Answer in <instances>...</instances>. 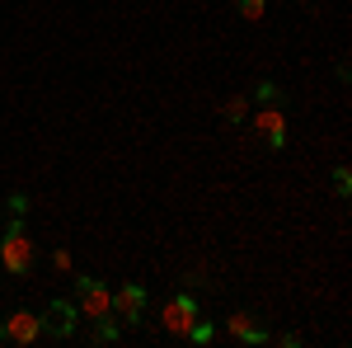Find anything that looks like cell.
<instances>
[{
  "label": "cell",
  "instance_id": "6da1fadb",
  "mask_svg": "<svg viewBox=\"0 0 352 348\" xmlns=\"http://www.w3.org/2000/svg\"><path fill=\"white\" fill-rule=\"evenodd\" d=\"M33 240H28L24 231V216H14L10 226H5V236H0V268L5 273H14V278H28L33 273Z\"/></svg>",
  "mask_w": 352,
  "mask_h": 348
},
{
  "label": "cell",
  "instance_id": "7a4b0ae2",
  "mask_svg": "<svg viewBox=\"0 0 352 348\" xmlns=\"http://www.w3.org/2000/svg\"><path fill=\"white\" fill-rule=\"evenodd\" d=\"M76 325H80V306H76V296H52L47 301V311H43V339H71L76 334Z\"/></svg>",
  "mask_w": 352,
  "mask_h": 348
},
{
  "label": "cell",
  "instance_id": "3957f363",
  "mask_svg": "<svg viewBox=\"0 0 352 348\" xmlns=\"http://www.w3.org/2000/svg\"><path fill=\"white\" fill-rule=\"evenodd\" d=\"M76 306H80L85 320L113 316V292L99 283V278H85V273H76Z\"/></svg>",
  "mask_w": 352,
  "mask_h": 348
},
{
  "label": "cell",
  "instance_id": "277c9868",
  "mask_svg": "<svg viewBox=\"0 0 352 348\" xmlns=\"http://www.w3.org/2000/svg\"><path fill=\"white\" fill-rule=\"evenodd\" d=\"M254 132L268 141V151H282V146H287V108L263 104L258 113H254Z\"/></svg>",
  "mask_w": 352,
  "mask_h": 348
},
{
  "label": "cell",
  "instance_id": "5b68a950",
  "mask_svg": "<svg viewBox=\"0 0 352 348\" xmlns=\"http://www.w3.org/2000/svg\"><path fill=\"white\" fill-rule=\"evenodd\" d=\"M33 339H43V316H33V311H10L5 325H0V344H33Z\"/></svg>",
  "mask_w": 352,
  "mask_h": 348
},
{
  "label": "cell",
  "instance_id": "8992f818",
  "mask_svg": "<svg viewBox=\"0 0 352 348\" xmlns=\"http://www.w3.org/2000/svg\"><path fill=\"white\" fill-rule=\"evenodd\" d=\"M113 316L122 325H141V316H146V287L141 283H122L113 292Z\"/></svg>",
  "mask_w": 352,
  "mask_h": 348
},
{
  "label": "cell",
  "instance_id": "52a82bcc",
  "mask_svg": "<svg viewBox=\"0 0 352 348\" xmlns=\"http://www.w3.org/2000/svg\"><path fill=\"white\" fill-rule=\"evenodd\" d=\"M192 320H197V301H192L188 292H179V296H169V301H164V316H160V325L169 329V334H179V339H184Z\"/></svg>",
  "mask_w": 352,
  "mask_h": 348
},
{
  "label": "cell",
  "instance_id": "ba28073f",
  "mask_svg": "<svg viewBox=\"0 0 352 348\" xmlns=\"http://www.w3.org/2000/svg\"><path fill=\"white\" fill-rule=\"evenodd\" d=\"M226 329H230V334H235L240 344H268V339H272V334H268V329H263L258 320H254L249 311H230V320H226Z\"/></svg>",
  "mask_w": 352,
  "mask_h": 348
},
{
  "label": "cell",
  "instance_id": "9c48e42d",
  "mask_svg": "<svg viewBox=\"0 0 352 348\" xmlns=\"http://www.w3.org/2000/svg\"><path fill=\"white\" fill-rule=\"evenodd\" d=\"M118 316H99L94 320V329H89V344H118Z\"/></svg>",
  "mask_w": 352,
  "mask_h": 348
},
{
  "label": "cell",
  "instance_id": "30bf717a",
  "mask_svg": "<svg viewBox=\"0 0 352 348\" xmlns=\"http://www.w3.org/2000/svg\"><path fill=\"white\" fill-rule=\"evenodd\" d=\"M184 339H188V344H212V339H217V325L197 316V320L188 325V334H184Z\"/></svg>",
  "mask_w": 352,
  "mask_h": 348
},
{
  "label": "cell",
  "instance_id": "8fae6325",
  "mask_svg": "<svg viewBox=\"0 0 352 348\" xmlns=\"http://www.w3.org/2000/svg\"><path fill=\"white\" fill-rule=\"evenodd\" d=\"M254 99H258V104H282V85L277 81H258L254 85Z\"/></svg>",
  "mask_w": 352,
  "mask_h": 348
},
{
  "label": "cell",
  "instance_id": "7c38bea8",
  "mask_svg": "<svg viewBox=\"0 0 352 348\" xmlns=\"http://www.w3.org/2000/svg\"><path fill=\"white\" fill-rule=\"evenodd\" d=\"M235 10H240L249 24H258V19L268 14V0H235Z\"/></svg>",
  "mask_w": 352,
  "mask_h": 348
},
{
  "label": "cell",
  "instance_id": "4fadbf2b",
  "mask_svg": "<svg viewBox=\"0 0 352 348\" xmlns=\"http://www.w3.org/2000/svg\"><path fill=\"white\" fill-rule=\"evenodd\" d=\"M221 113H226V123H240L244 113H249V99L235 94V99H226V104H221Z\"/></svg>",
  "mask_w": 352,
  "mask_h": 348
},
{
  "label": "cell",
  "instance_id": "5bb4252c",
  "mask_svg": "<svg viewBox=\"0 0 352 348\" xmlns=\"http://www.w3.org/2000/svg\"><path fill=\"white\" fill-rule=\"evenodd\" d=\"M333 193H338V198H348V193H352V174H348V170H333Z\"/></svg>",
  "mask_w": 352,
  "mask_h": 348
},
{
  "label": "cell",
  "instance_id": "9a60e30c",
  "mask_svg": "<svg viewBox=\"0 0 352 348\" xmlns=\"http://www.w3.org/2000/svg\"><path fill=\"white\" fill-rule=\"evenodd\" d=\"M5 203H10V212H14V216H24V212H28V193H10Z\"/></svg>",
  "mask_w": 352,
  "mask_h": 348
},
{
  "label": "cell",
  "instance_id": "2e32d148",
  "mask_svg": "<svg viewBox=\"0 0 352 348\" xmlns=\"http://www.w3.org/2000/svg\"><path fill=\"white\" fill-rule=\"evenodd\" d=\"M52 268H56V273H71V268H76V264H71V249H56V254H52Z\"/></svg>",
  "mask_w": 352,
  "mask_h": 348
},
{
  "label": "cell",
  "instance_id": "e0dca14e",
  "mask_svg": "<svg viewBox=\"0 0 352 348\" xmlns=\"http://www.w3.org/2000/svg\"><path fill=\"white\" fill-rule=\"evenodd\" d=\"M0 287H5V283H0Z\"/></svg>",
  "mask_w": 352,
  "mask_h": 348
}]
</instances>
